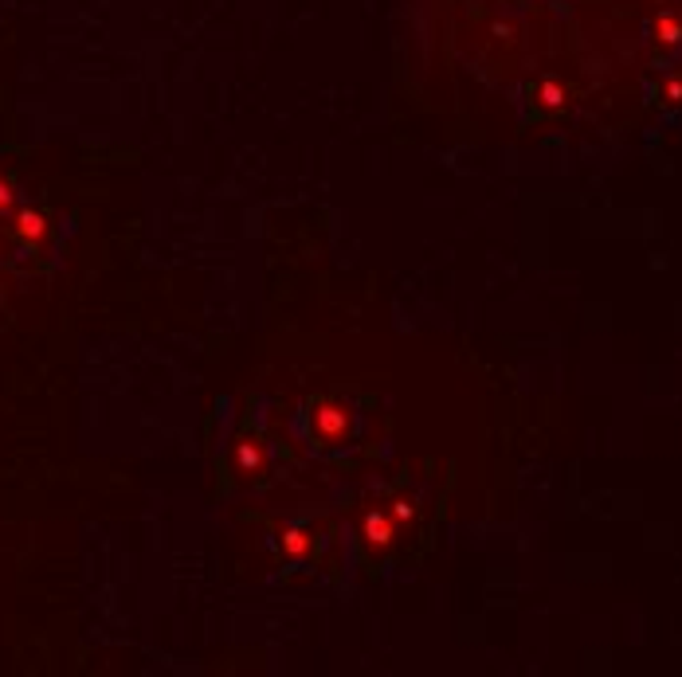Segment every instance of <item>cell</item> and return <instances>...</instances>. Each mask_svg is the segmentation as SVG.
<instances>
[{"instance_id":"obj_1","label":"cell","mask_w":682,"mask_h":677,"mask_svg":"<svg viewBox=\"0 0 682 677\" xmlns=\"http://www.w3.org/2000/svg\"><path fill=\"white\" fill-rule=\"evenodd\" d=\"M0 228H4V239H8V251H12L16 263L20 259H48V254L59 251V235H63L59 219L39 204L20 200V208Z\"/></svg>"},{"instance_id":"obj_4","label":"cell","mask_w":682,"mask_h":677,"mask_svg":"<svg viewBox=\"0 0 682 677\" xmlns=\"http://www.w3.org/2000/svg\"><path fill=\"white\" fill-rule=\"evenodd\" d=\"M541 102H545V106H561V102H565L561 86L557 83H545V86H541Z\"/></svg>"},{"instance_id":"obj_3","label":"cell","mask_w":682,"mask_h":677,"mask_svg":"<svg viewBox=\"0 0 682 677\" xmlns=\"http://www.w3.org/2000/svg\"><path fill=\"white\" fill-rule=\"evenodd\" d=\"M655 32H659L663 39H679L682 28H679V20H674V16H659V20H655Z\"/></svg>"},{"instance_id":"obj_2","label":"cell","mask_w":682,"mask_h":677,"mask_svg":"<svg viewBox=\"0 0 682 677\" xmlns=\"http://www.w3.org/2000/svg\"><path fill=\"white\" fill-rule=\"evenodd\" d=\"M20 200H24V196H20V184H16L8 172L0 169V223H4V219L20 208Z\"/></svg>"}]
</instances>
